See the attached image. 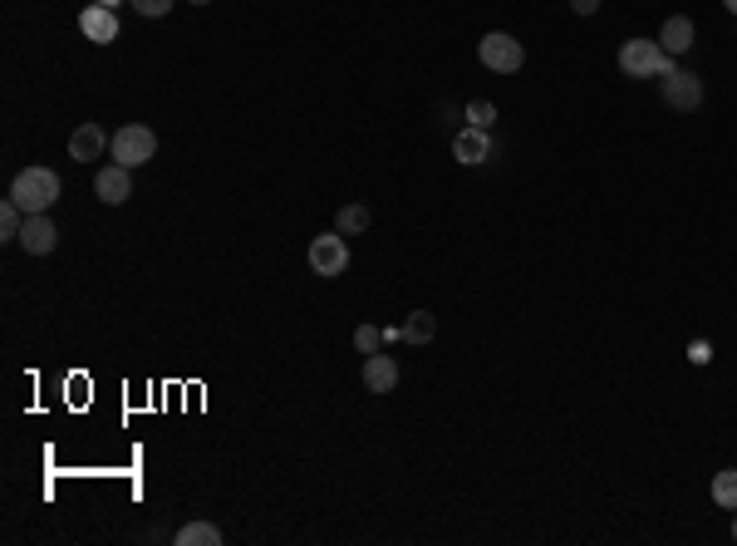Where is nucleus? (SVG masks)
<instances>
[{
  "instance_id": "1",
  "label": "nucleus",
  "mask_w": 737,
  "mask_h": 546,
  "mask_svg": "<svg viewBox=\"0 0 737 546\" xmlns=\"http://www.w3.org/2000/svg\"><path fill=\"white\" fill-rule=\"evenodd\" d=\"M620 69L629 74V79H664V74H674L679 64H674V55L659 50V40L634 35V40H624L620 45Z\"/></svg>"
},
{
  "instance_id": "2",
  "label": "nucleus",
  "mask_w": 737,
  "mask_h": 546,
  "mask_svg": "<svg viewBox=\"0 0 737 546\" xmlns=\"http://www.w3.org/2000/svg\"><path fill=\"white\" fill-rule=\"evenodd\" d=\"M10 197L25 207V217L30 212H50L59 202V173L55 168H25V173H15V182H10Z\"/></svg>"
},
{
  "instance_id": "3",
  "label": "nucleus",
  "mask_w": 737,
  "mask_h": 546,
  "mask_svg": "<svg viewBox=\"0 0 737 546\" xmlns=\"http://www.w3.org/2000/svg\"><path fill=\"white\" fill-rule=\"evenodd\" d=\"M109 153H114V163H123V168H143L158 153V133L148 123H123L114 133V143H109Z\"/></svg>"
},
{
  "instance_id": "4",
  "label": "nucleus",
  "mask_w": 737,
  "mask_h": 546,
  "mask_svg": "<svg viewBox=\"0 0 737 546\" xmlns=\"http://www.w3.org/2000/svg\"><path fill=\"white\" fill-rule=\"evenodd\" d=\"M477 60L487 64L492 74H516L526 64V45L516 35H507V30H492V35L477 40Z\"/></svg>"
},
{
  "instance_id": "5",
  "label": "nucleus",
  "mask_w": 737,
  "mask_h": 546,
  "mask_svg": "<svg viewBox=\"0 0 737 546\" xmlns=\"http://www.w3.org/2000/svg\"><path fill=\"white\" fill-rule=\"evenodd\" d=\"M305 261H310V271L315 276H325V281H335L349 271V242H344V232H325V237H315V242L305 246Z\"/></svg>"
},
{
  "instance_id": "6",
  "label": "nucleus",
  "mask_w": 737,
  "mask_h": 546,
  "mask_svg": "<svg viewBox=\"0 0 737 546\" xmlns=\"http://www.w3.org/2000/svg\"><path fill=\"white\" fill-rule=\"evenodd\" d=\"M659 99H664L674 114H688V109H698V104H703V79H698V74H688V69H674V74H664V79H659Z\"/></svg>"
},
{
  "instance_id": "7",
  "label": "nucleus",
  "mask_w": 737,
  "mask_h": 546,
  "mask_svg": "<svg viewBox=\"0 0 737 546\" xmlns=\"http://www.w3.org/2000/svg\"><path fill=\"white\" fill-rule=\"evenodd\" d=\"M20 246L30 251V256H50L59 246V227L50 222V212H30L25 217V227H20Z\"/></svg>"
},
{
  "instance_id": "8",
  "label": "nucleus",
  "mask_w": 737,
  "mask_h": 546,
  "mask_svg": "<svg viewBox=\"0 0 737 546\" xmlns=\"http://www.w3.org/2000/svg\"><path fill=\"white\" fill-rule=\"evenodd\" d=\"M109 143H114V138H109L99 123H79V128L69 133V158H74V163H94V158L109 153Z\"/></svg>"
},
{
  "instance_id": "9",
  "label": "nucleus",
  "mask_w": 737,
  "mask_h": 546,
  "mask_svg": "<svg viewBox=\"0 0 737 546\" xmlns=\"http://www.w3.org/2000/svg\"><path fill=\"white\" fill-rule=\"evenodd\" d=\"M79 35L94 40V45H114L118 40V15L109 5H84L79 10Z\"/></svg>"
},
{
  "instance_id": "10",
  "label": "nucleus",
  "mask_w": 737,
  "mask_h": 546,
  "mask_svg": "<svg viewBox=\"0 0 737 546\" xmlns=\"http://www.w3.org/2000/svg\"><path fill=\"white\" fill-rule=\"evenodd\" d=\"M364 389L369 394H394L398 389V360L394 355H364Z\"/></svg>"
},
{
  "instance_id": "11",
  "label": "nucleus",
  "mask_w": 737,
  "mask_h": 546,
  "mask_svg": "<svg viewBox=\"0 0 737 546\" xmlns=\"http://www.w3.org/2000/svg\"><path fill=\"white\" fill-rule=\"evenodd\" d=\"M453 153H457V163H467V168H477V163H487L492 158V133L487 128H462L453 138Z\"/></svg>"
},
{
  "instance_id": "12",
  "label": "nucleus",
  "mask_w": 737,
  "mask_h": 546,
  "mask_svg": "<svg viewBox=\"0 0 737 546\" xmlns=\"http://www.w3.org/2000/svg\"><path fill=\"white\" fill-rule=\"evenodd\" d=\"M133 168H123V163H109V168H99V178H94V192L109 202V207H118V202H128L133 197V178H128Z\"/></svg>"
},
{
  "instance_id": "13",
  "label": "nucleus",
  "mask_w": 737,
  "mask_h": 546,
  "mask_svg": "<svg viewBox=\"0 0 737 546\" xmlns=\"http://www.w3.org/2000/svg\"><path fill=\"white\" fill-rule=\"evenodd\" d=\"M693 40H698V30H693V20H688V15H669V20H664V30H659V50H664V55H674V60L693 50Z\"/></svg>"
},
{
  "instance_id": "14",
  "label": "nucleus",
  "mask_w": 737,
  "mask_h": 546,
  "mask_svg": "<svg viewBox=\"0 0 737 546\" xmlns=\"http://www.w3.org/2000/svg\"><path fill=\"white\" fill-rule=\"evenodd\" d=\"M222 527H212V522H182L177 527V546H222Z\"/></svg>"
},
{
  "instance_id": "15",
  "label": "nucleus",
  "mask_w": 737,
  "mask_h": 546,
  "mask_svg": "<svg viewBox=\"0 0 737 546\" xmlns=\"http://www.w3.org/2000/svg\"><path fill=\"white\" fill-rule=\"evenodd\" d=\"M438 335V320H433V310H413L408 320H403V340L408 345H428Z\"/></svg>"
},
{
  "instance_id": "16",
  "label": "nucleus",
  "mask_w": 737,
  "mask_h": 546,
  "mask_svg": "<svg viewBox=\"0 0 737 546\" xmlns=\"http://www.w3.org/2000/svg\"><path fill=\"white\" fill-rule=\"evenodd\" d=\"M369 222H374V212H369L364 202H344L340 217H335V227H340L344 237H359V232H369Z\"/></svg>"
},
{
  "instance_id": "17",
  "label": "nucleus",
  "mask_w": 737,
  "mask_h": 546,
  "mask_svg": "<svg viewBox=\"0 0 737 546\" xmlns=\"http://www.w3.org/2000/svg\"><path fill=\"white\" fill-rule=\"evenodd\" d=\"M20 227H25V207H20L15 197H5V202H0V237H5V242H20Z\"/></svg>"
},
{
  "instance_id": "18",
  "label": "nucleus",
  "mask_w": 737,
  "mask_h": 546,
  "mask_svg": "<svg viewBox=\"0 0 737 546\" xmlns=\"http://www.w3.org/2000/svg\"><path fill=\"white\" fill-rule=\"evenodd\" d=\"M713 502H718L723 512H737V468H723V473L713 478Z\"/></svg>"
},
{
  "instance_id": "19",
  "label": "nucleus",
  "mask_w": 737,
  "mask_h": 546,
  "mask_svg": "<svg viewBox=\"0 0 737 546\" xmlns=\"http://www.w3.org/2000/svg\"><path fill=\"white\" fill-rule=\"evenodd\" d=\"M384 345H389V340H384L379 325H359V330H354V350H359V355H379Z\"/></svg>"
},
{
  "instance_id": "20",
  "label": "nucleus",
  "mask_w": 737,
  "mask_h": 546,
  "mask_svg": "<svg viewBox=\"0 0 737 546\" xmlns=\"http://www.w3.org/2000/svg\"><path fill=\"white\" fill-rule=\"evenodd\" d=\"M467 123L492 133V123H497V104H492V99H472V104H467Z\"/></svg>"
},
{
  "instance_id": "21",
  "label": "nucleus",
  "mask_w": 737,
  "mask_h": 546,
  "mask_svg": "<svg viewBox=\"0 0 737 546\" xmlns=\"http://www.w3.org/2000/svg\"><path fill=\"white\" fill-rule=\"evenodd\" d=\"M128 5H133L138 15H148V20H163V15H168L177 0H128Z\"/></svg>"
},
{
  "instance_id": "22",
  "label": "nucleus",
  "mask_w": 737,
  "mask_h": 546,
  "mask_svg": "<svg viewBox=\"0 0 737 546\" xmlns=\"http://www.w3.org/2000/svg\"><path fill=\"white\" fill-rule=\"evenodd\" d=\"M688 360L708 364V360H713V345H708V340H693V345H688Z\"/></svg>"
},
{
  "instance_id": "23",
  "label": "nucleus",
  "mask_w": 737,
  "mask_h": 546,
  "mask_svg": "<svg viewBox=\"0 0 737 546\" xmlns=\"http://www.w3.org/2000/svg\"><path fill=\"white\" fill-rule=\"evenodd\" d=\"M570 10H575V15H595V10H600V0H570Z\"/></svg>"
},
{
  "instance_id": "24",
  "label": "nucleus",
  "mask_w": 737,
  "mask_h": 546,
  "mask_svg": "<svg viewBox=\"0 0 737 546\" xmlns=\"http://www.w3.org/2000/svg\"><path fill=\"white\" fill-rule=\"evenodd\" d=\"M89 5H109V10H118V5H123V0H89Z\"/></svg>"
},
{
  "instance_id": "25",
  "label": "nucleus",
  "mask_w": 737,
  "mask_h": 546,
  "mask_svg": "<svg viewBox=\"0 0 737 546\" xmlns=\"http://www.w3.org/2000/svg\"><path fill=\"white\" fill-rule=\"evenodd\" d=\"M723 5H728V15H737V0H723Z\"/></svg>"
},
{
  "instance_id": "26",
  "label": "nucleus",
  "mask_w": 737,
  "mask_h": 546,
  "mask_svg": "<svg viewBox=\"0 0 737 546\" xmlns=\"http://www.w3.org/2000/svg\"><path fill=\"white\" fill-rule=\"evenodd\" d=\"M187 5H212V0H187Z\"/></svg>"
},
{
  "instance_id": "27",
  "label": "nucleus",
  "mask_w": 737,
  "mask_h": 546,
  "mask_svg": "<svg viewBox=\"0 0 737 546\" xmlns=\"http://www.w3.org/2000/svg\"><path fill=\"white\" fill-rule=\"evenodd\" d=\"M733 542H737V512H733Z\"/></svg>"
}]
</instances>
